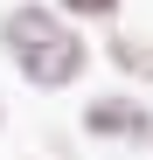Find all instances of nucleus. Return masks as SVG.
<instances>
[{
  "label": "nucleus",
  "mask_w": 153,
  "mask_h": 160,
  "mask_svg": "<svg viewBox=\"0 0 153 160\" xmlns=\"http://www.w3.org/2000/svg\"><path fill=\"white\" fill-rule=\"evenodd\" d=\"M91 125H105V132H146V112H125V98H105L91 112Z\"/></svg>",
  "instance_id": "2"
},
{
  "label": "nucleus",
  "mask_w": 153,
  "mask_h": 160,
  "mask_svg": "<svg viewBox=\"0 0 153 160\" xmlns=\"http://www.w3.org/2000/svg\"><path fill=\"white\" fill-rule=\"evenodd\" d=\"M0 35H7L14 63L28 70L35 84H70V77L84 70V42H76L49 7H14L7 21H0Z\"/></svg>",
  "instance_id": "1"
}]
</instances>
